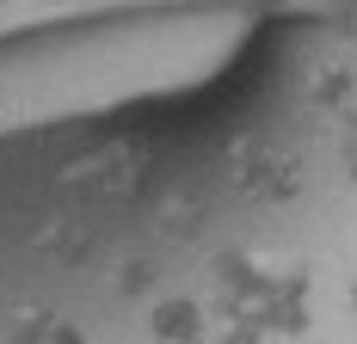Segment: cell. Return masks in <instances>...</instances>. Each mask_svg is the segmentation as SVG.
I'll return each mask as SVG.
<instances>
[{
  "label": "cell",
  "instance_id": "cell-1",
  "mask_svg": "<svg viewBox=\"0 0 357 344\" xmlns=\"http://www.w3.org/2000/svg\"><path fill=\"white\" fill-rule=\"evenodd\" d=\"M0 344H357V130L0 178Z\"/></svg>",
  "mask_w": 357,
  "mask_h": 344
}]
</instances>
